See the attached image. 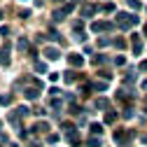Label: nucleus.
<instances>
[{
	"label": "nucleus",
	"mask_w": 147,
	"mask_h": 147,
	"mask_svg": "<svg viewBox=\"0 0 147 147\" xmlns=\"http://www.w3.org/2000/svg\"><path fill=\"white\" fill-rule=\"evenodd\" d=\"M136 24H138V16L136 14H131V12H119L117 14V26L121 30H128V28L136 26Z\"/></svg>",
	"instance_id": "f257e3e1"
},
{
	"label": "nucleus",
	"mask_w": 147,
	"mask_h": 147,
	"mask_svg": "<svg viewBox=\"0 0 147 147\" xmlns=\"http://www.w3.org/2000/svg\"><path fill=\"white\" fill-rule=\"evenodd\" d=\"M112 138H115V142H117L119 147H124L128 140L133 138V131H126V128H119V131H115V136H112Z\"/></svg>",
	"instance_id": "f03ea898"
},
{
	"label": "nucleus",
	"mask_w": 147,
	"mask_h": 147,
	"mask_svg": "<svg viewBox=\"0 0 147 147\" xmlns=\"http://www.w3.org/2000/svg\"><path fill=\"white\" fill-rule=\"evenodd\" d=\"M112 28H115V24H110V21H94V24H91V30H94V33H107Z\"/></svg>",
	"instance_id": "7ed1b4c3"
},
{
	"label": "nucleus",
	"mask_w": 147,
	"mask_h": 147,
	"mask_svg": "<svg viewBox=\"0 0 147 147\" xmlns=\"http://www.w3.org/2000/svg\"><path fill=\"white\" fill-rule=\"evenodd\" d=\"M68 63L72 68H82L84 65V56H82V54H68Z\"/></svg>",
	"instance_id": "20e7f679"
},
{
	"label": "nucleus",
	"mask_w": 147,
	"mask_h": 147,
	"mask_svg": "<svg viewBox=\"0 0 147 147\" xmlns=\"http://www.w3.org/2000/svg\"><path fill=\"white\" fill-rule=\"evenodd\" d=\"M42 54H45V59H47V61H56V59L61 56L56 47H45V51H42Z\"/></svg>",
	"instance_id": "39448f33"
},
{
	"label": "nucleus",
	"mask_w": 147,
	"mask_h": 147,
	"mask_svg": "<svg viewBox=\"0 0 147 147\" xmlns=\"http://www.w3.org/2000/svg\"><path fill=\"white\" fill-rule=\"evenodd\" d=\"M0 65H9V45H3L0 49Z\"/></svg>",
	"instance_id": "423d86ee"
},
{
	"label": "nucleus",
	"mask_w": 147,
	"mask_h": 147,
	"mask_svg": "<svg viewBox=\"0 0 147 147\" xmlns=\"http://www.w3.org/2000/svg\"><path fill=\"white\" fill-rule=\"evenodd\" d=\"M72 33H75V40H80V42H84V40H86V33H84V28H82V24H80V21L75 24V30H72Z\"/></svg>",
	"instance_id": "0eeeda50"
},
{
	"label": "nucleus",
	"mask_w": 147,
	"mask_h": 147,
	"mask_svg": "<svg viewBox=\"0 0 147 147\" xmlns=\"http://www.w3.org/2000/svg\"><path fill=\"white\" fill-rule=\"evenodd\" d=\"M96 9H98L96 5H89V3H86V5H82V9H80V12H82V16H94V14H96Z\"/></svg>",
	"instance_id": "6e6552de"
},
{
	"label": "nucleus",
	"mask_w": 147,
	"mask_h": 147,
	"mask_svg": "<svg viewBox=\"0 0 147 147\" xmlns=\"http://www.w3.org/2000/svg\"><path fill=\"white\" fill-rule=\"evenodd\" d=\"M131 42H133V51H136V56H138V54L142 51V42H140V38H138V35H133V38H131Z\"/></svg>",
	"instance_id": "1a4fd4ad"
},
{
	"label": "nucleus",
	"mask_w": 147,
	"mask_h": 147,
	"mask_svg": "<svg viewBox=\"0 0 147 147\" xmlns=\"http://www.w3.org/2000/svg\"><path fill=\"white\" fill-rule=\"evenodd\" d=\"M24 96H26L28 100H35V98L40 96V91H38V89H26V91H24Z\"/></svg>",
	"instance_id": "9d476101"
},
{
	"label": "nucleus",
	"mask_w": 147,
	"mask_h": 147,
	"mask_svg": "<svg viewBox=\"0 0 147 147\" xmlns=\"http://www.w3.org/2000/svg\"><path fill=\"white\" fill-rule=\"evenodd\" d=\"M61 128L65 131V136H68V138H70V136H75V126H72L70 121H63V126H61Z\"/></svg>",
	"instance_id": "9b49d317"
},
{
	"label": "nucleus",
	"mask_w": 147,
	"mask_h": 147,
	"mask_svg": "<svg viewBox=\"0 0 147 147\" xmlns=\"http://www.w3.org/2000/svg\"><path fill=\"white\" fill-rule=\"evenodd\" d=\"M80 75L77 72H72V70H68V72H63V82H75Z\"/></svg>",
	"instance_id": "f8f14e48"
},
{
	"label": "nucleus",
	"mask_w": 147,
	"mask_h": 147,
	"mask_svg": "<svg viewBox=\"0 0 147 147\" xmlns=\"http://www.w3.org/2000/svg\"><path fill=\"white\" fill-rule=\"evenodd\" d=\"M16 47H19V51H26V49H30V45H28V40H26V38H21L19 42H16Z\"/></svg>",
	"instance_id": "ddd939ff"
},
{
	"label": "nucleus",
	"mask_w": 147,
	"mask_h": 147,
	"mask_svg": "<svg viewBox=\"0 0 147 147\" xmlns=\"http://www.w3.org/2000/svg\"><path fill=\"white\" fill-rule=\"evenodd\" d=\"M86 145H89V147H100V138H98V136L89 138V140H86Z\"/></svg>",
	"instance_id": "4468645a"
},
{
	"label": "nucleus",
	"mask_w": 147,
	"mask_h": 147,
	"mask_svg": "<svg viewBox=\"0 0 147 147\" xmlns=\"http://www.w3.org/2000/svg\"><path fill=\"white\" fill-rule=\"evenodd\" d=\"M0 105H12V94H3L0 96Z\"/></svg>",
	"instance_id": "2eb2a0df"
},
{
	"label": "nucleus",
	"mask_w": 147,
	"mask_h": 147,
	"mask_svg": "<svg viewBox=\"0 0 147 147\" xmlns=\"http://www.w3.org/2000/svg\"><path fill=\"white\" fill-rule=\"evenodd\" d=\"M30 112V107H26V105H21V107H16V117H26Z\"/></svg>",
	"instance_id": "dca6fc26"
},
{
	"label": "nucleus",
	"mask_w": 147,
	"mask_h": 147,
	"mask_svg": "<svg viewBox=\"0 0 147 147\" xmlns=\"http://www.w3.org/2000/svg\"><path fill=\"white\" fill-rule=\"evenodd\" d=\"M89 128H91V133H94V136H100V133H103V126H100V124H91Z\"/></svg>",
	"instance_id": "f3484780"
},
{
	"label": "nucleus",
	"mask_w": 147,
	"mask_h": 147,
	"mask_svg": "<svg viewBox=\"0 0 147 147\" xmlns=\"http://www.w3.org/2000/svg\"><path fill=\"white\" fill-rule=\"evenodd\" d=\"M117 121V112H105V124H112Z\"/></svg>",
	"instance_id": "a211bd4d"
},
{
	"label": "nucleus",
	"mask_w": 147,
	"mask_h": 147,
	"mask_svg": "<svg viewBox=\"0 0 147 147\" xmlns=\"http://www.w3.org/2000/svg\"><path fill=\"white\" fill-rule=\"evenodd\" d=\"M100 12H105V14L115 12V5H112V3H105V5H100Z\"/></svg>",
	"instance_id": "6ab92c4d"
},
{
	"label": "nucleus",
	"mask_w": 147,
	"mask_h": 147,
	"mask_svg": "<svg viewBox=\"0 0 147 147\" xmlns=\"http://www.w3.org/2000/svg\"><path fill=\"white\" fill-rule=\"evenodd\" d=\"M35 70L38 72H47V63L45 61H35Z\"/></svg>",
	"instance_id": "aec40b11"
},
{
	"label": "nucleus",
	"mask_w": 147,
	"mask_h": 147,
	"mask_svg": "<svg viewBox=\"0 0 147 147\" xmlns=\"http://www.w3.org/2000/svg\"><path fill=\"white\" fill-rule=\"evenodd\" d=\"M33 128H35V131H49V124H47V121H45V124L40 121V124H35Z\"/></svg>",
	"instance_id": "412c9836"
},
{
	"label": "nucleus",
	"mask_w": 147,
	"mask_h": 147,
	"mask_svg": "<svg viewBox=\"0 0 147 147\" xmlns=\"http://www.w3.org/2000/svg\"><path fill=\"white\" fill-rule=\"evenodd\" d=\"M115 47H117V49H126V40H124V38H117V40H115Z\"/></svg>",
	"instance_id": "4be33fe9"
},
{
	"label": "nucleus",
	"mask_w": 147,
	"mask_h": 147,
	"mask_svg": "<svg viewBox=\"0 0 147 147\" xmlns=\"http://www.w3.org/2000/svg\"><path fill=\"white\" fill-rule=\"evenodd\" d=\"M128 7L131 9H140L142 5H140V0H128Z\"/></svg>",
	"instance_id": "5701e85b"
},
{
	"label": "nucleus",
	"mask_w": 147,
	"mask_h": 147,
	"mask_svg": "<svg viewBox=\"0 0 147 147\" xmlns=\"http://www.w3.org/2000/svg\"><path fill=\"white\" fill-rule=\"evenodd\" d=\"M94 89H96V91H105V89H107V82H96Z\"/></svg>",
	"instance_id": "b1692460"
},
{
	"label": "nucleus",
	"mask_w": 147,
	"mask_h": 147,
	"mask_svg": "<svg viewBox=\"0 0 147 147\" xmlns=\"http://www.w3.org/2000/svg\"><path fill=\"white\" fill-rule=\"evenodd\" d=\"M107 105H110L107 98H98V100H96V107H107Z\"/></svg>",
	"instance_id": "393cba45"
},
{
	"label": "nucleus",
	"mask_w": 147,
	"mask_h": 147,
	"mask_svg": "<svg viewBox=\"0 0 147 147\" xmlns=\"http://www.w3.org/2000/svg\"><path fill=\"white\" fill-rule=\"evenodd\" d=\"M63 16H65V14H63V9H56V12H54V21H61Z\"/></svg>",
	"instance_id": "a878e982"
},
{
	"label": "nucleus",
	"mask_w": 147,
	"mask_h": 147,
	"mask_svg": "<svg viewBox=\"0 0 147 147\" xmlns=\"http://www.w3.org/2000/svg\"><path fill=\"white\" fill-rule=\"evenodd\" d=\"M82 112V110H80V105H75V103H72L70 105V115H80Z\"/></svg>",
	"instance_id": "bb28decb"
},
{
	"label": "nucleus",
	"mask_w": 147,
	"mask_h": 147,
	"mask_svg": "<svg viewBox=\"0 0 147 147\" xmlns=\"http://www.w3.org/2000/svg\"><path fill=\"white\" fill-rule=\"evenodd\" d=\"M49 40H56V42H61V35H59L56 30H51V33H49Z\"/></svg>",
	"instance_id": "cd10ccee"
},
{
	"label": "nucleus",
	"mask_w": 147,
	"mask_h": 147,
	"mask_svg": "<svg viewBox=\"0 0 147 147\" xmlns=\"http://www.w3.org/2000/svg\"><path fill=\"white\" fill-rule=\"evenodd\" d=\"M98 75H103V80H105V82H107V80H112V72H107V70H100Z\"/></svg>",
	"instance_id": "c85d7f7f"
},
{
	"label": "nucleus",
	"mask_w": 147,
	"mask_h": 147,
	"mask_svg": "<svg viewBox=\"0 0 147 147\" xmlns=\"http://www.w3.org/2000/svg\"><path fill=\"white\" fill-rule=\"evenodd\" d=\"M107 45H110L107 38H98V47H107Z\"/></svg>",
	"instance_id": "c756f323"
},
{
	"label": "nucleus",
	"mask_w": 147,
	"mask_h": 147,
	"mask_svg": "<svg viewBox=\"0 0 147 147\" xmlns=\"http://www.w3.org/2000/svg\"><path fill=\"white\" fill-rule=\"evenodd\" d=\"M0 35H5V38H7V35H9V28H7V26H0Z\"/></svg>",
	"instance_id": "7c9ffc66"
},
{
	"label": "nucleus",
	"mask_w": 147,
	"mask_h": 147,
	"mask_svg": "<svg viewBox=\"0 0 147 147\" xmlns=\"http://www.w3.org/2000/svg\"><path fill=\"white\" fill-rule=\"evenodd\" d=\"M49 80L51 82H59V72H49Z\"/></svg>",
	"instance_id": "2f4dec72"
},
{
	"label": "nucleus",
	"mask_w": 147,
	"mask_h": 147,
	"mask_svg": "<svg viewBox=\"0 0 147 147\" xmlns=\"http://www.w3.org/2000/svg\"><path fill=\"white\" fill-rule=\"evenodd\" d=\"M94 63L98 65V63H105V56H94Z\"/></svg>",
	"instance_id": "473e14b6"
},
{
	"label": "nucleus",
	"mask_w": 147,
	"mask_h": 147,
	"mask_svg": "<svg viewBox=\"0 0 147 147\" xmlns=\"http://www.w3.org/2000/svg\"><path fill=\"white\" fill-rule=\"evenodd\" d=\"M115 63H117V65H124V63H126V59H124V56H117V59H115Z\"/></svg>",
	"instance_id": "72a5a7b5"
},
{
	"label": "nucleus",
	"mask_w": 147,
	"mask_h": 147,
	"mask_svg": "<svg viewBox=\"0 0 147 147\" xmlns=\"http://www.w3.org/2000/svg\"><path fill=\"white\" fill-rule=\"evenodd\" d=\"M138 68H140L142 72H147V59H145V61H140V65H138Z\"/></svg>",
	"instance_id": "f704fd0d"
},
{
	"label": "nucleus",
	"mask_w": 147,
	"mask_h": 147,
	"mask_svg": "<svg viewBox=\"0 0 147 147\" xmlns=\"http://www.w3.org/2000/svg\"><path fill=\"white\" fill-rule=\"evenodd\" d=\"M49 142H51V145H54V142H59V136H56V133H51V136H49Z\"/></svg>",
	"instance_id": "c9c22d12"
},
{
	"label": "nucleus",
	"mask_w": 147,
	"mask_h": 147,
	"mask_svg": "<svg viewBox=\"0 0 147 147\" xmlns=\"http://www.w3.org/2000/svg\"><path fill=\"white\" fill-rule=\"evenodd\" d=\"M19 16H21V19H28V16H30V9H24V12L19 14Z\"/></svg>",
	"instance_id": "e433bc0d"
},
{
	"label": "nucleus",
	"mask_w": 147,
	"mask_h": 147,
	"mask_svg": "<svg viewBox=\"0 0 147 147\" xmlns=\"http://www.w3.org/2000/svg\"><path fill=\"white\" fill-rule=\"evenodd\" d=\"M28 147H40V145H38V142H30V145H28Z\"/></svg>",
	"instance_id": "4c0bfd02"
},
{
	"label": "nucleus",
	"mask_w": 147,
	"mask_h": 147,
	"mask_svg": "<svg viewBox=\"0 0 147 147\" xmlns=\"http://www.w3.org/2000/svg\"><path fill=\"white\" fill-rule=\"evenodd\" d=\"M142 33H145V38H147V24H145V28H142Z\"/></svg>",
	"instance_id": "58836bf2"
},
{
	"label": "nucleus",
	"mask_w": 147,
	"mask_h": 147,
	"mask_svg": "<svg viewBox=\"0 0 147 147\" xmlns=\"http://www.w3.org/2000/svg\"><path fill=\"white\" fill-rule=\"evenodd\" d=\"M142 142H147V136H145V138H142Z\"/></svg>",
	"instance_id": "ea45409f"
},
{
	"label": "nucleus",
	"mask_w": 147,
	"mask_h": 147,
	"mask_svg": "<svg viewBox=\"0 0 147 147\" xmlns=\"http://www.w3.org/2000/svg\"><path fill=\"white\" fill-rule=\"evenodd\" d=\"M0 19H3V12H0Z\"/></svg>",
	"instance_id": "a19ab883"
},
{
	"label": "nucleus",
	"mask_w": 147,
	"mask_h": 147,
	"mask_svg": "<svg viewBox=\"0 0 147 147\" xmlns=\"http://www.w3.org/2000/svg\"><path fill=\"white\" fill-rule=\"evenodd\" d=\"M145 112H147V105H145Z\"/></svg>",
	"instance_id": "79ce46f5"
}]
</instances>
